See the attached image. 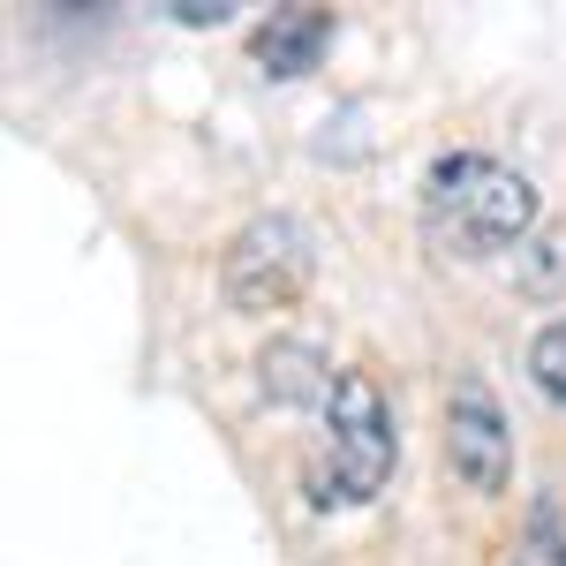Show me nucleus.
<instances>
[{"mask_svg": "<svg viewBox=\"0 0 566 566\" xmlns=\"http://www.w3.org/2000/svg\"><path fill=\"white\" fill-rule=\"evenodd\" d=\"M423 227L453 258H499L536 227V189L491 151H446L423 175Z\"/></svg>", "mask_w": 566, "mask_h": 566, "instance_id": "1", "label": "nucleus"}, {"mask_svg": "<svg viewBox=\"0 0 566 566\" xmlns=\"http://www.w3.org/2000/svg\"><path fill=\"white\" fill-rule=\"evenodd\" d=\"M392 461H400V423H392V400L370 370H340L333 386V408H325V431H317V453L303 469V491L317 514L333 506H370L392 483Z\"/></svg>", "mask_w": 566, "mask_h": 566, "instance_id": "2", "label": "nucleus"}, {"mask_svg": "<svg viewBox=\"0 0 566 566\" xmlns=\"http://www.w3.org/2000/svg\"><path fill=\"white\" fill-rule=\"evenodd\" d=\"M310 272H317V242L295 212H258L219 258V295L242 310V317H264V310L303 303Z\"/></svg>", "mask_w": 566, "mask_h": 566, "instance_id": "3", "label": "nucleus"}, {"mask_svg": "<svg viewBox=\"0 0 566 566\" xmlns=\"http://www.w3.org/2000/svg\"><path fill=\"white\" fill-rule=\"evenodd\" d=\"M446 469L483 499L514 483V431H506V408L491 400L483 378H461L446 400Z\"/></svg>", "mask_w": 566, "mask_h": 566, "instance_id": "4", "label": "nucleus"}, {"mask_svg": "<svg viewBox=\"0 0 566 566\" xmlns=\"http://www.w3.org/2000/svg\"><path fill=\"white\" fill-rule=\"evenodd\" d=\"M258 386L264 400H280V408H333V386H340V370L325 363L317 340H295V333H272L258 355Z\"/></svg>", "mask_w": 566, "mask_h": 566, "instance_id": "5", "label": "nucleus"}, {"mask_svg": "<svg viewBox=\"0 0 566 566\" xmlns=\"http://www.w3.org/2000/svg\"><path fill=\"white\" fill-rule=\"evenodd\" d=\"M325 45H333V8H272L258 23V39H250V53H258L264 76H310L317 61H325Z\"/></svg>", "mask_w": 566, "mask_h": 566, "instance_id": "6", "label": "nucleus"}, {"mask_svg": "<svg viewBox=\"0 0 566 566\" xmlns=\"http://www.w3.org/2000/svg\"><path fill=\"white\" fill-rule=\"evenodd\" d=\"M506 566H566V522H559V499H528V522L514 536Z\"/></svg>", "mask_w": 566, "mask_h": 566, "instance_id": "7", "label": "nucleus"}, {"mask_svg": "<svg viewBox=\"0 0 566 566\" xmlns=\"http://www.w3.org/2000/svg\"><path fill=\"white\" fill-rule=\"evenodd\" d=\"M528 378H536L544 400H559V408H566V317H552V325L528 340Z\"/></svg>", "mask_w": 566, "mask_h": 566, "instance_id": "8", "label": "nucleus"}, {"mask_svg": "<svg viewBox=\"0 0 566 566\" xmlns=\"http://www.w3.org/2000/svg\"><path fill=\"white\" fill-rule=\"evenodd\" d=\"M175 8V23H189V31H205V23H227L234 15V0H167Z\"/></svg>", "mask_w": 566, "mask_h": 566, "instance_id": "9", "label": "nucleus"}]
</instances>
